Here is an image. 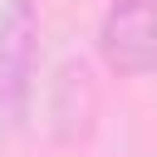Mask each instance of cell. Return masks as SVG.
Masks as SVG:
<instances>
[{
  "label": "cell",
  "instance_id": "6da1fadb",
  "mask_svg": "<svg viewBox=\"0 0 157 157\" xmlns=\"http://www.w3.org/2000/svg\"><path fill=\"white\" fill-rule=\"evenodd\" d=\"M39 69V10L34 0H10L0 10V123L20 128L34 103Z\"/></svg>",
  "mask_w": 157,
  "mask_h": 157
},
{
  "label": "cell",
  "instance_id": "7a4b0ae2",
  "mask_svg": "<svg viewBox=\"0 0 157 157\" xmlns=\"http://www.w3.org/2000/svg\"><path fill=\"white\" fill-rule=\"evenodd\" d=\"M98 59L118 78L157 74V0H108L98 20Z\"/></svg>",
  "mask_w": 157,
  "mask_h": 157
}]
</instances>
